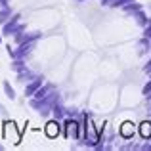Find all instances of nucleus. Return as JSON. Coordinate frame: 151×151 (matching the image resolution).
Masks as SVG:
<instances>
[{
  "label": "nucleus",
  "mask_w": 151,
  "mask_h": 151,
  "mask_svg": "<svg viewBox=\"0 0 151 151\" xmlns=\"http://www.w3.org/2000/svg\"><path fill=\"white\" fill-rule=\"evenodd\" d=\"M6 92H8V96H10V98H14V90H12L8 84H6Z\"/></svg>",
  "instance_id": "nucleus-5"
},
{
  "label": "nucleus",
  "mask_w": 151,
  "mask_h": 151,
  "mask_svg": "<svg viewBox=\"0 0 151 151\" xmlns=\"http://www.w3.org/2000/svg\"><path fill=\"white\" fill-rule=\"evenodd\" d=\"M132 132H134V124H132V122H124L122 128H121V134L124 138H128V136H132Z\"/></svg>",
  "instance_id": "nucleus-2"
},
{
  "label": "nucleus",
  "mask_w": 151,
  "mask_h": 151,
  "mask_svg": "<svg viewBox=\"0 0 151 151\" xmlns=\"http://www.w3.org/2000/svg\"><path fill=\"white\" fill-rule=\"evenodd\" d=\"M75 134H77V124H75V122H69V124H67V136L75 138Z\"/></svg>",
  "instance_id": "nucleus-4"
},
{
  "label": "nucleus",
  "mask_w": 151,
  "mask_h": 151,
  "mask_svg": "<svg viewBox=\"0 0 151 151\" xmlns=\"http://www.w3.org/2000/svg\"><path fill=\"white\" fill-rule=\"evenodd\" d=\"M140 132L144 138H149L151 136V122H144V124L140 126Z\"/></svg>",
  "instance_id": "nucleus-3"
},
{
  "label": "nucleus",
  "mask_w": 151,
  "mask_h": 151,
  "mask_svg": "<svg viewBox=\"0 0 151 151\" xmlns=\"http://www.w3.org/2000/svg\"><path fill=\"white\" fill-rule=\"evenodd\" d=\"M58 132H59V124L58 122H48V124H46V134H48L50 138L58 136Z\"/></svg>",
  "instance_id": "nucleus-1"
}]
</instances>
